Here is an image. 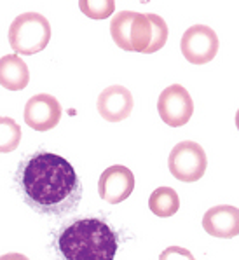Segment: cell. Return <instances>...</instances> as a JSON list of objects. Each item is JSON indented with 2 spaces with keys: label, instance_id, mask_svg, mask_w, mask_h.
Masks as SVG:
<instances>
[{
  "label": "cell",
  "instance_id": "4",
  "mask_svg": "<svg viewBox=\"0 0 239 260\" xmlns=\"http://www.w3.org/2000/svg\"><path fill=\"white\" fill-rule=\"evenodd\" d=\"M168 166L171 175L177 180L192 183L202 178L206 166H208V157L199 143L192 142V140H185L171 149Z\"/></svg>",
  "mask_w": 239,
  "mask_h": 260
},
{
  "label": "cell",
  "instance_id": "6",
  "mask_svg": "<svg viewBox=\"0 0 239 260\" xmlns=\"http://www.w3.org/2000/svg\"><path fill=\"white\" fill-rule=\"evenodd\" d=\"M157 112L162 122L171 127L185 126L194 114V102L189 91L180 84L166 87L157 100Z\"/></svg>",
  "mask_w": 239,
  "mask_h": 260
},
{
  "label": "cell",
  "instance_id": "11",
  "mask_svg": "<svg viewBox=\"0 0 239 260\" xmlns=\"http://www.w3.org/2000/svg\"><path fill=\"white\" fill-rule=\"evenodd\" d=\"M28 82V67L18 54H6L0 58V86L7 91H21Z\"/></svg>",
  "mask_w": 239,
  "mask_h": 260
},
{
  "label": "cell",
  "instance_id": "3",
  "mask_svg": "<svg viewBox=\"0 0 239 260\" xmlns=\"http://www.w3.org/2000/svg\"><path fill=\"white\" fill-rule=\"evenodd\" d=\"M51 41V25L42 14L23 13L11 23L9 44L16 54H35Z\"/></svg>",
  "mask_w": 239,
  "mask_h": 260
},
{
  "label": "cell",
  "instance_id": "17",
  "mask_svg": "<svg viewBox=\"0 0 239 260\" xmlns=\"http://www.w3.org/2000/svg\"><path fill=\"white\" fill-rule=\"evenodd\" d=\"M79 7L91 19H105L114 13L115 2H112V0H98V2L82 0V2H79Z\"/></svg>",
  "mask_w": 239,
  "mask_h": 260
},
{
  "label": "cell",
  "instance_id": "7",
  "mask_svg": "<svg viewBox=\"0 0 239 260\" xmlns=\"http://www.w3.org/2000/svg\"><path fill=\"white\" fill-rule=\"evenodd\" d=\"M61 105L53 94H35L25 105V122L35 131H51L61 121Z\"/></svg>",
  "mask_w": 239,
  "mask_h": 260
},
{
  "label": "cell",
  "instance_id": "15",
  "mask_svg": "<svg viewBox=\"0 0 239 260\" xmlns=\"http://www.w3.org/2000/svg\"><path fill=\"white\" fill-rule=\"evenodd\" d=\"M21 142V127L11 117H0V154L16 150Z\"/></svg>",
  "mask_w": 239,
  "mask_h": 260
},
{
  "label": "cell",
  "instance_id": "10",
  "mask_svg": "<svg viewBox=\"0 0 239 260\" xmlns=\"http://www.w3.org/2000/svg\"><path fill=\"white\" fill-rule=\"evenodd\" d=\"M202 227L206 233L215 238H236L239 234V210L229 205L210 208L202 217Z\"/></svg>",
  "mask_w": 239,
  "mask_h": 260
},
{
  "label": "cell",
  "instance_id": "12",
  "mask_svg": "<svg viewBox=\"0 0 239 260\" xmlns=\"http://www.w3.org/2000/svg\"><path fill=\"white\" fill-rule=\"evenodd\" d=\"M149 208L154 215L161 218L173 217L180 210V198H178L177 190L171 187H159L150 194Z\"/></svg>",
  "mask_w": 239,
  "mask_h": 260
},
{
  "label": "cell",
  "instance_id": "18",
  "mask_svg": "<svg viewBox=\"0 0 239 260\" xmlns=\"http://www.w3.org/2000/svg\"><path fill=\"white\" fill-rule=\"evenodd\" d=\"M159 260H196V257H194L187 248L168 246L161 255H159Z\"/></svg>",
  "mask_w": 239,
  "mask_h": 260
},
{
  "label": "cell",
  "instance_id": "19",
  "mask_svg": "<svg viewBox=\"0 0 239 260\" xmlns=\"http://www.w3.org/2000/svg\"><path fill=\"white\" fill-rule=\"evenodd\" d=\"M0 260H30V258L23 253H6L0 257Z\"/></svg>",
  "mask_w": 239,
  "mask_h": 260
},
{
  "label": "cell",
  "instance_id": "1",
  "mask_svg": "<svg viewBox=\"0 0 239 260\" xmlns=\"http://www.w3.org/2000/svg\"><path fill=\"white\" fill-rule=\"evenodd\" d=\"M14 182L23 201L41 215H69L82 199V183L74 166L53 152H37L21 161Z\"/></svg>",
  "mask_w": 239,
  "mask_h": 260
},
{
  "label": "cell",
  "instance_id": "13",
  "mask_svg": "<svg viewBox=\"0 0 239 260\" xmlns=\"http://www.w3.org/2000/svg\"><path fill=\"white\" fill-rule=\"evenodd\" d=\"M150 34H152V25H150L147 14L134 13V18L131 21V31H129V44L131 53H143L150 46Z\"/></svg>",
  "mask_w": 239,
  "mask_h": 260
},
{
  "label": "cell",
  "instance_id": "16",
  "mask_svg": "<svg viewBox=\"0 0 239 260\" xmlns=\"http://www.w3.org/2000/svg\"><path fill=\"white\" fill-rule=\"evenodd\" d=\"M147 18H149L150 25H152V34H150V46H149V49L145 51V54H152L164 47L169 31H168V25H166V21L161 16L149 13Z\"/></svg>",
  "mask_w": 239,
  "mask_h": 260
},
{
  "label": "cell",
  "instance_id": "5",
  "mask_svg": "<svg viewBox=\"0 0 239 260\" xmlns=\"http://www.w3.org/2000/svg\"><path fill=\"white\" fill-rule=\"evenodd\" d=\"M220 42L213 28L206 25H194L182 35L180 49L185 59L192 65H206L217 56Z\"/></svg>",
  "mask_w": 239,
  "mask_h": 260
},
{
  "label": "cell",
  "instance_id": "2",
  "mask_svg": "<svg viewBox=\"0 0 239 260\" xmlns=\"http://www.w3.org/2000/svg\"><path fill=\"white\" fill-rule=\"evenodd\" d=\"M56 248L65 260H114L117 233L101 218H79L63 227Z\"/></svg>",
  "mask_w": 239,
  "mask_h": 260
},
{
  "label": "cell",
  "instance_id": "9",
  "mask_svg": "<svg viewBox=\"0 0 239 260\" xmlns=\"http://www.w3.org/2000/svg\"><path fill=\"white\" fill-rule=\"evenodd\" d=\"M133 94L124 86H110L98 96V114L109 122H121L133 112Z\"/></svg>",
  "mask_w": 239,
  "mask_h": 260
},
{
  "label": "cell",
  "instance_id": "14",
  "mask_svg": "<svg viewBox=\"0 0 239 260\" xmlns=\"http://www.w3.org/2000/svg\"><path fill=\"white\" fill-rule=\"evenodd\" d=\"M134 18V11H122V13L115 14L110 23V34H112L114 42L121 47L122 51H129L131 53V44H129V31H131V21Z\"/></svg>",
  "mask_w": 239,
  "mask_h": 260
},
{
  "label": "cell",
  "instance_id": "8",
  "mask_svg": "<svg viewBox=\"0 0 239 260\" xmlns=\"http://www.w3.org/2000/svg\"><path fill=\"white\" fill-rule=\"evenodd\" d=\"M134 190V175L129 168L115 165L107 168L98 180V192L103 201L119 205L126 201Z\"/></svg>",
  "mask_w": 239,
  "mask_h": 260
}]
</instances>
